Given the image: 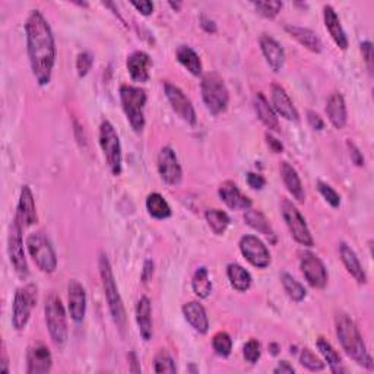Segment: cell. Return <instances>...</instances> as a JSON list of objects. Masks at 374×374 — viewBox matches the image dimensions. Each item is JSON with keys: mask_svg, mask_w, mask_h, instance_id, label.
I'll use <instances>...</instances> for the list:
<instances>
[{"mask_svg": "<svg viewBox=\"0 0 374 374\" xmlns=\"http://www.w3.org/2000/svg\"><path fill=\"white\" fill-rule=\"evenodd\" d=\"M25 32L32 75L40 87H45L52 81L57 53L53 31L40 10H32L30 14Z\"/></svg>", "mask_w": 374, "mask_h": 374, "instance_id": "1", "label": "cell"}, {"mask_svg": "<svg viewBox=\"0 0 374 374\" xmlns=\"http://www.w3.org/2000/svg\"><path fill=\"white\" fill-rule=\"evenodd\" d=\"M335 326H336V335L340 340L344 351L349 358H353L357 364L366 367L367 370H373L374 363L373 358L370 357L367 346L363 341L355 322L349 318L346 313L340 311L335 316Z\"/></svg>", "mask_w": 374, "mask_h": 374, "instance_id": "2", "label": "cell"}, {"mask_svg": "<svg viewBox=\"0 0 374 374\" xmlns=\"http://www.w3.org/2000/svg\"><path fill=\"white\" fill-rule=\"evenodd\" d=\"M98 269H100V276H101V282L104 288V295L108 304V310H110V315L113 318V322L116 323V326L118 331L125 333L126 326H127V316H126V309L123 306V300L120 297L118 288L116 285L114 280V273L112 269V264L108 258L101 253L100 259H98Z\"/></svg>", "mask_w": 374, "mask_h": 374, "instance_id": "3", "label": "cell"}, {"mask_svg": "<svg viewBox=\"0 0 374 374\" xmlns=\"http://www.w3.org/2000/svg\"><path fill=\"white\" fill-rule=\"evenodd\" d=\"M200 91L205 105L214 116L224 113L230 103V92L225 85L222 76L216 72H208L202 76Z\"/></svg>", "mask_w": 374, "mask_h": 374, "instance_id": "4", "label": "cell"}, {"mask_svg": "<svg viewBox=\"0 0 374 374\" xmlns=\"http://www.w3.org/2000/svg\"><path fill=\"white\" fill-rule=\"evenodd\" d=\"M44 315L47 329L48 333H50L53 344L56 346H63L67 342L69 329L66 311L60 297H57L56 294H50L45 298Z\"/></svg>", "mask_w": 374, "mask_h": 374, "instance_id": "5", "label": "cell"}, {"mask_svg": "<svg viewBox=\"0 0 374 374\" xmlns=\"http://www.w3.org/2000/svg\"><path fill=\"white\" fill-rule=\"evenodd\" d=\"M120 101H122L123 112L132 129L136 134H141L145 127L143 108L145 104H147V92L139 87L122 85L120 87Z\"/></svg>", "mask_w": 374, "mask_h": 374, "instance_id": "6", "label": "cell"}, {"mask_svg": "<svg viewBox=\"0 0 374 374\" xmlns=\"http://www.w3.org/2000/svg\"><path fill=\"white\" fill-rule=\"evenodd\" d=\"M100 147L104 154V158L108 164V168L113 176L122 174V164H123V155H122V145H120V139L114 126L104 120L100 126L98 134Z\"/></svg>", "mask_w": 374, "mask_h": 374, "instance_id": "7", "label": "cell"}, {"mask_svg": "<svg viewBox=\"0 0 374 374\" xmlns=\"http://www.w3.org/2000/svg\"><path fill=\"white\" fill-rule=\"evenodd\" d=\"M37 300L39 288L34 284H27L17 289L14 309H12V324H14L15 331L21 332L27 328L31 313L34 307L37 306Z\"/></svg>", "mask_w": 374, "mask_h": 374, "instance_id": "8", "label": "cell"}, {"mask_svg": "<svg viewBox=\"0 0 374 374\" xmlns=\"http://www.w3.org/2000/svg\"><path fill=\"white\" fill-rule=\"evenodd\" d=\"M27 247L30 256L39 269L44 273H53L57 268V256L56 251L43 233H32L27 238Z\"/></svg>", "mask_w": 374, "mask_h": 374, "instance_id": "9", "label": "cell"}, {"mask_svg": "<svg viewBox=\"0 0 374 374\" xmlns=\"http://www.w3.org/2000/svg\"><path fill=\"white\" fill-rule=\"evenodd\" d=\"M281 214L289 233H291L293 238L298 245L304 247L315 246V240H313L311 237V233L309 230V225L304 220V216L301 215V212L297 209L295 205L287 198H282L281 200Z\"/></svg>", "mask_w": 374, "mask_h": 374, "instance_id": "10", "label": "cell"}, {"mask_svg": "<svg viewBox=\"0 0 374 374\" xmlns=\"http://www.w3.org/2000/svg\"><path fill=\"white\" fill-rule=\"evenodd\" d=\"M22 230H23L22 225L14 218V221L10 224L8 236V255L15 272L21 276V278H27L28 263L25 258V251H23Z\"/></svg>", "mask_w": 374, "mask_h": 374, "instance_id": "11", "label": "cell"}, {"mask_svg": "<svg viewBox=\"0 0 374 374\" xmlns=\"http://www.w3.org/2000/svg\"><path fill=\"white\" fill-rule=\"evenodd\" d=\"M164 92L176 114L182 120H185L187 125L195 126L198 123V117L195 107H193L191 101L187 98V95L172 82H164Z\"/></svg>", "mask_w": 374, "mask_h": 374, "instance_id": "12", "label": "cell"}, {"mask_svg": "<svg viewBox=\"0 0 374 374\" xmlns=\"http://www.w3.org/2000/svg\"><path fill=\"white\" fill-rule=\"evenodd\" d=\"M238 246L241 255L255 268L264 269L271 264V253L263 241L256 236H243Z\"/></svg>", "mask_w": 374, "mask_h": 374, "instance_id": "13", "label": "cell"}, {"mask_svg": "<svg viewBox=\"0 0 374 374\" xmlns=\"http://www.w3.org/2000/svg\"><path fill=\"white\" fill-rule=\"evenodd\" d=\"M300 269L310 287L322 289L328 284V271L324 263L311 251H304L300 259Z\"/></svg>", "mask_w": 374, "mask_h": 374, "instance_id": "14", "label": "cell"}, {"mask_svg": "<svg viewBox=\"0 0 374 374\" xmlns=\"http://www.w3.org/2000/svg\"><path fill=\"white\" fill-rule=\"evenodd\" d=\"M158 173L168 186H178L183 180V170L173 148L164 147L158 154Z\"/></svg>", "mask_w": 374, "mask_h": 374, "instance_id": "15", "label": "cell"}, {"mask_svg": "<svg viewBox=\"0 0 374 374\" xmlns=\"http://www.w3.org/2000/svg\"><path fill=\"white\" fill-rule=\"evenodd\" d=\"M67 304H69V313L74 322L81 323L85 319L87 315V293L83 285L72 280L67 285Z\"/></svg>", "mask_w": 374, "mask_h": 374, "instance_id": "16", "label": "cell"}, {"mask_svg": "<svg viewBox=\"0 0 374 374\" xmlns=\"http://www.w3.org/2000/svg\"><path fill=\"white\" fill-rule=\"evenodd\" d=\"M271 105L276 114H280L288 122H298L300 120V114L293 100L278 83H272L271 87Z\"/></svg>", "mask_w": 374, "mask_h": 374, "instance_id": "17", "label": "cell"}, {"mask_svg": "<svg viewBox=\"0 0 374 374\" xmlns=\"http://www.w3.org/2000/svg\"><path fill=\"white\" fill-rule=\"evenodd\" d=\"M53 367L52 353L44 344H34L27 353V373L28 374H45Z\"/></svg>", "mask_w": 374, "mask_h": 374, "instance_id": "18", "label": "cell"}, {"mask_svg": "<svg viewBox=\"0 0 374 374\" xmlns=\"http://www.w3.org/2000/svg\"><path fill=\"white\" fill-rule=\"evenodd\" d=\"M15 220L22 225V228L31 227L34 224H37V221H39L34 195H32L30 186H27V185L22 186V189H21Z\"/></svg>", "mask_w": 374, "mask_h": 374, "instance_id": "19", "label": "cell"}, {"mask_svg": "<svg viewBox=\"0 0 374 374\" xmlns=\"http://www.w3.org/2000/svg\"><path fill=\"white\" fill-rule=\"evenodd\" d=\"M259 44H260V50H262L264 59H267L269 67L275 72V74H278V72H281L285 65L284 48L281 47V44L278 41L267 34L260 35Z\"/></svg>", "mask_w": 374, "mask_h": 374, "instance_id": "20", "label": "cell"}, {"mask_svg": "<svg viewBox=\"0 0 374 374\" xmlns=\"http://www.w3.org/2000/svg\"><path fill=\"white\" fill-rule=\"evenodd\" d=\"M129 75L134 82L145 83L149 81V69L152 66V60L148 53L145 52H134L126 62Z\"/></svg>", "mask_w": 374, "mask_h": 374, "instance_id": "21", "label": "cell"}, {"mask_svg": "<svg viewBox=\"0 0 374 374\" xmlns=\"http://www.w3.org/2000/svg\"><path fill=\"white\" fill-rule=\"evenodd\" d=\"M218 195H220L221 200L230 209L246 211V209L251 208V200L240 191L237 185L234 182H231V180H227V182H224L220 186Z\"/></svg>", "mask_w": 374, "mask_h": 374, "instance_id": "22", "label": "cell"}, {"mask_svg": "<svg viewBox=\"0 0 374 374\" xmlns=\"http://www.w3.org/2000/svg\"><path fill=\"white\" fill-rule=\"evenodd\" d=\"M323 19H324V27H326L328 32L331 34L332 40L335 44L341 48V50H346L348 48V37L341 25L340 17L335 12V9L331 5H324L323 8Z\"/></svg>", "mask_w": 374, "mask_h": 374, "instance_id": "23", "label": "cell"}, {"mask_svg": "<svg viewBox=\"0 0 374 374\" xmlns=\"http://www.w3.org/2000/svg\"><path fill=\"white\" fill-rule=\"evenodd\" d=\"M326 114L329 117V122L332 123L335 129L341 130L345 127L346 120H348V113H346V104L341 92L335 91L328 96Z\"/></svg>", "mask_w": 374, "mask_h": 374, "instance_id": "24", "label": "cell"}, {"mask_svg": "<svg viewBox=\"0 0 374 374\" xmlns=\"http://www.w3.org/2000/svg\"><path fill=\"white\" fill-rule=\"evenodd\" d=\"M183 315L185 319L190 323V326L196 332L205 335L209 331V320L205 307L198 303V301H189L183 306Z\"/></svg>", "mask_w": 374, "mask_h": 374, "instance_id": "25", "label": "cell"}, {"mask_svg": "<svg viewBox=\"0 0 374 374\" xmlns=\"http://www.w3.org/2000/svg\"><path fill=\"white\" fill-rule=\"evenodd\" d=\"M280 172H281L282 182H284L287 190L289 191V195H291L297 202L303 203L306 200V191H304L303 183H301V178H300L295 168L291 164L284 161V163H281Z\"/></svg>", "mask_w": 374, "mask_h": 374, "instance_id": "26", "label": "cell"}, {"mask_svg": "<svg viewBox=\"0 0 374 374\" xmlns=\"http://www.w3.org/2000/svg\"><path fill=\"white\" fill-rule=\"evenodd\" d=\"M136 323L139 328V333L142 336L143 341H151L154 329H152V307H151V301L148 297H141L139 301L136 303Z\"/></svg>", "mask_w": 374, "mask_h": 374, "instance_id": "27", "label": "cell"}, {"mask_svg": "<svg viewBox=\"0 0 374 374\" xmlns=\"http://www.w3.org/2000/svg\"><path fill=\"white\" fill-rule=\"evenodd\" d=\"M253 105H255V112H256L259 120L264 126H267L269 130H273V132H280L281 130L278 114L275 113L272 105L267 100V96H264L262 92H258L255 95Z\"/></svg>", "mask_w": 374, "mask_h": 374, "instance_id": "28", "label": "cell"}, {"mask_svg": "<svg viewBox=\"0 0 374 374\" xmlns=\"http://www.w3.org/2000/svg\"><path fill=\"white\" fill-rule=\"evenodd\" d=\"M285 31L295 39L301 45H304L307 50L313 53H320L323 50V44L319 35L304 27H297V25H285Z\"/></svg>", "mask_w": 374, "mask_h": 374, "instance_id": "29", "label": "cell"}, {"mask_svg": "<svg viewBox=\"0 0 374 374\" xmlns=\"http://www.w3.org/2000/svg\"><path fill=\"white\" fill-rule=\"evenodd\" d=\"M340 255H341V260L344 263L345 269L348 271V273L353 276V278L358 282V284H367V275L361 267V263L355 255V251L349 247L345 243H341L340 246Z\"/></svg>", "mask_w": 374, "mask_h": 374, "instance_id": "30", "label": "cell"}, {"mask_svg": "<svg viewBox=\"0 0 374 374\" xmlns=\"http://www.w3.org/2000/svg\"><path fill=\"white\" fill-rule=\"evenodd\" d=\"M227 276L231 287L238 293H246L251 287V275L238 263H230L227 267Z\"/></svg>", "mask_w": 374, "mask_h": 374, "instance_id": "31", "label": "cell"}, {"mask_svg": "<svg viewBox=\"0 0 374 374\" xmlns=\"http://www.w3.org/2000/svg\"><path fill=\"white\" fill-rule=\"evenodd\" d=\"M177 60L182 63L193 76L202 75V62L199 54L189 45H180L176 52Z\"/></svg>", "mask_w": 374, "mask_h": 374, "instance_id": "32", "label": "cell"}, {"mask_svg": "<svg viewBox=\"0 0 374 374\" xmlns=\"http://www.w3.org/2000/svg\"><path fill=\"white\" fill-rule=\"evenodd\" d=\"M318 349L320 351L322 357L324 358V361H326L328 366L331 367L332 373H345L346 370L342 367V358L341 355L337 354L336 349L333 348V345L328 341L324 340L323 336L318 337Z\"/></svg>", "mask_w": 374, "mask_h": 374, "instance_id": "33", "label": "cell"}, {"mask_svg": "<svg viewBox=\"0 0 374 374\" xmlns=\"http://www.w3.org/2000/svg\"><path fill=\"white\" fill-rule=\"evenodd\" d=\"M147 211L155 220H167L172 216V208L160 193H151L147 198Z\"/></svg>", "mask_w": 374, "mask_h": 374, "instance_id": "34", "label": "cell"}, {"mask_svg": "<svg viewBox=\"0 0 374 374\" xmlns=\"http://www.w3.org/2000/svg\"><path fill=\"white\" fill-rule=\"evenodd\" d=\"M245 221L247 222L249 227H251L253 230H256L258 233L267 236V237H273V230L268 221L267 216H264L260 211L256 209H246L245 212Z\"/></svg>", "mask_w": 374, "mask_h": 374, "instance_id": "35", "label": "cell"}, {"mask_svg": "<svg viewBox=\"0 0 374 374\" xmlns=\"http://www.w3.org/2000/svg\"><path fill=\"white\" fill-rule=\"evenodd\" d=\"M191 288H193V293H195L199 298H208L211 295L212 282H211L209 272L207 268L202 267L195 272L191 280Z\"/></svg>", "mask_w": 374, "mask_h": 374, "instance_id": "36", "label": "cell"}, {"mask_svg": "<svg viewBox=\"0 0 374 374\" xmlns=\"http://www.w3.org/2000/svg\"><path fill=\"white\" fill-rule=\"evenodd\" d=\"M205 218H207L208 225L211 227V230L216 234V236H222L228 225H230V216H228L227 212L221 211V209H208L207 214H205Z\"/></svg>", "mask_w": 374, "mask_h": 374, "instance_id": "37", "label": "cell"}, {"mask_svg": "<svg viewBox=\"0 0 374 374\" xmlns=\"http://www.w3.org/2000/svg\"><path fill=\"white\" fill-rule=\"evenodd\" d=\"M281 282H282V287L285 289L287 295L293 301H295V303H300V301H303L306 298V295H307L306 288L301 285L295 278H293V276L289 273L281 275Z\"/></svg>", "mask_w": 374, "mask_h": 374, "instance_id": "38", "label": "cell"}, {"mask_svg": "<svg viewBox=\"0 0 374 374\" xmlns=\"http://www.w3.org/2000/svg\"><path fill=\"white\" fill-rule=\"evenodd\" d=\"M212 348L216 355L222 358L228 357L233 351V340L227 332H218L212 337Z\"/></svg>", "mask_w": 374, "mask_h": 374, "instance_id": "39", "label": "cell"}, {"mask_svg": "<svg viewBox=\"0 0 374 374\" xmlns=\"http://www.w3.org/2000/svg\"><path fill=\"white\" fill-rule=\"evenodd\" d=\"M300 364L310 371H322L326 364L309 348H303L300 353Z\"/></svg>", "mask_w": 374, "mask_h": 374, "instance_id": "40", "label": "cell"}, {"mask_svg": "<svg viewBox=\"0 0 374 374\" xmlns=\"http://www.w3.org/2000/svg\"><path fill=\"white\" fill-rule=\"evenodd\" d=\"M154 371L155 373H170L174 374L177 373V367L173 357L168 354L167 351H160L154 358Z\"/></svg>", "mask_w": 374, "mask_h": 374, "instance_id": "41", "label": "cell"}, {"mask_svg": "<svg viewBox=\"0 0 374 374\" xmlns=\"http://www.w3.org/2000/svg\"><path fill=\"white\" fill-rule=\"evenodd\" d=\"M253 6H255V9L263 18L273 19V18L278 17L284 5H282V2H278V0H273V2H255L253 3Z\"/></svg>", "mask_w": 374, "mask_h": 374, "instance_id": "42", "label": "cell"}, {"mask_svg": "<svg viewBox=\"0 0 374 374\" xmlns=\"http://www.w3.org/2000/svg\"><path fill=\"white\" fill-rule=\"evenodd\" d=\"M318 189L320 191V195L324 199H326V202L331 205L332 208L340 207V205H341V196L337 195V191L333 187H331L329 185L323 183V182H320V180H319V182H318Z\"/></svg>", "mask_w": 374, "mask_h": 374, "instance_id": "43", "label": "cell"}, {"mask_svg": "<svg viewBox=\"0 0 374 374\" xmlns=\"http://www.w3.org/2000/svg\"><path fill=\"white\" fill-rule=\"evenodd\" d=\"M94 65V56L90 52H82L76 57V70L78 76L83 78L90 74V70Z\"/></svg>", "mask_w": 374, "mask_h": 374, "instance_id": "44", "label": "cell"}, {"mask_svg": "<svg viewBox=\"0 0 374 374\" xmlns=\"http://www.w3.org/2000/svg\"><path fill=\"white\" fill-rule=\"evenodd\" d=\"M260 354H262L260 344H259L258 340H250V341H247L245 344V346H243V355H245V358L249 361L250 364L258 363L259 358H260Z\"/></svg>", "mask_w": 374, "mask_h": 374, "instance_id": "45", "label": "cell"}, {"mask_svg": "<svg viewBox=\"0 0 374 374\" xmlns=\"http://www.w3.org/2000/svg\"><path fill=\"white\" fill-rule=\"evenodd\" d=\"M346 147L349 149V156H351V161L357 165V167H363L364 165V156L363 152L360 151V148L353 141H346Z\"/></svg>", "mask_w": 374, "mask_h": 374, "instance_id": "46", "label": "cell"}, {"mask_svg": "<svg viewBox=\"0 0 374 374\" xmlns=\"http://www.w3.org/2000/svg\"><path fill=\"white\" fill-rule=\"evenodd\" d=\"M361 53H363L364 62L370 70V74L373 72V44L370 41H363L361 43Z\"/></svg>", "mask_w": 374, "mask_h": 374, "instance_id": "47", "label": "cell"}, {"mask_svg": "<svg viewBox=\"0 0 374 374\" xmlns=\"http://www.w3.org/2000/svg\"><path fill=\"white\" fill-rule=\"evenodd\" d=\"M247 185L255 189V190H260L267 185V180H264L263 176L256 174V173H247Z\"/></svg>", "mask_w": 374, "mask_h": 374, "instance_id": "48", "label": "cell"}, {"mask_svg": "<svg viewBox=\"0 0 374 374\" xmlns=\"http://www.w3.org/2000/svg\"><path fill=\"white\" fill-rule=\"evenodd\" d=\"M132 6H134L138 12L143 17H149L154 12V3L149 2V0H142V2H132Z\"/></svg>", "mask_w": 374, "mask_h": 374, "instance_id": "49", "label": "cell"}, {"mask_svg": "<svg viewBox=\"0 0 374 374\" xmlns=\"http://www.w3.org/2000/svg\"><path fill=\"white\" fill-rule=\"evenodd\" d=\"M307 122L313 129L318 130V132L323 130V127H324V122L316 112H311V110L307 112Z\"/></svg>", "mask_w": 374, "mask_h": 374, "instance_id": "50", "label": "cell"}, {"mask_svg": "<svg viewBox=\"0 0 374 374\" xmlns=\"http://www.w3.org/2000/svg\"><path fill=\"white\" fill-rule=\"evenodd\" d=\"M264 138H267V143H268V147L272 149V152L281 154L284 151V145H282L281 141L273 138L271 134H267V135H264Z\"/></svg>", "mask_w": 374, "mask_h": 374, "instance_id": "51", "label": "cell"}, {"mask_svg": "<svg viewBox=\"0 0 374 374\" xmlns=\"http://www.w3.org/2000/svg\"><path fill=\"white\" fill-rule=\"evenodd\" d=\"M152 275H154V262L152 260H147L143 264V272H142V281L145 284H148L149 280L152 278Z\"/></svg>", "mask_w": 374, "mask_h": 374, "instance_id": "52", "label": "cell"}, {"mask_svg": "<svg viewBox=\"0 0 374 374\" xmlns=\"http://www.w3.org/2000/svg\"><path fill=\"white\" fill-rule=\"evenodd\" d=\"M273 373H276V374H280V373L281 374H293V373H295V370H294V367L291 364L288 363V361H280L278 366L273 368Z\"/></svg>", "mask_w": 374, "mask_h": 374, "instance_id": "53", "label": "cell"}, {"mask_svg": "<svg viewBox=\"0 0 374 374\" xmlns=\"http://www.w3.org/2000/svg\"><path fill=\"white\" fill-rule=\"evenodd\" d=\"M200 27L207 32H216L215 22L208 18H205V17H202V19H200Z\"/></svg>", "mask_w": 374, "mask_h": 374, "instance_id": "54", "label": "cell"}, {"mask_svg": "<svg viewBox=\"0 0 374 374\" xmlns=\"http://www.w3.org/2000/svg\"><path fill=\"white\" fill-rule=\"evenodd\" d=\"M0 371L3 373H9V358H8V353L5 349V345H3V349H2V358H0Z\"/></svg>", "mask_w": 374, "mask_h": 374, "instance_id": "55", "label": "cell"}, {"mask_svg": "<svg viewBox=\"0 0 374 374\" xmlns=\"http://www.w3.org/2000/svg\"><path fill=\"white\" fill-rule=\"evenodd\" d=\"M129 360H130V371L132 373H141V367H136L138 366V360H136V355L134 353H130L129 355Z\"/></svg>", "mask_w": 374, "mask_h": 374, "instance_id": "56", "label": "cell"}, {"mask_svg": "<svg viewBox=\"0 0 374 374\" xmlns=\"http://www.w3.org/2000/svg\"><path fill=\"white\" fill-rule=\"evenodd\" d=\"M269 348H271V354H272V355H276V354L280 353V346L276 345V344H271Z\"/></svg>", "mask_w": 374, "mask_h": 374, "instance_id": "57", "label": "cell"}, {"mask_svg": "<svg viewBox=\"0 0 374 374\" xmlns=\"http://www.w3.org/2000/svg\"><path fill=\"white\" fill-rule=\"evenodd\" d=\"M170 6H172L173 9H176V10H178L180 8H182V3H174V2H170Z\"/></svg>", "mask_w": 374, "mask_h": 374, "instance_id": "58", "label": "cell"}]
</instances>
